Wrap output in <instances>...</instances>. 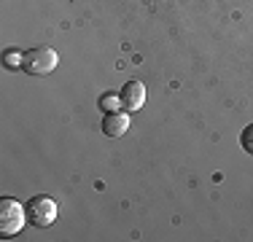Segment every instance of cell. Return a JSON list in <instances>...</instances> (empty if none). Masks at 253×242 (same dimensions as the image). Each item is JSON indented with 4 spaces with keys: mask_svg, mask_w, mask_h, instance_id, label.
Instances as JSON below:
<instances>
[{
    "mask_svg": "<svg viewBox=\"0 0 253 242\" xmlns=\"http://www.w3.org/2000/svg\"><path fill=\"white\" fill-rule=\"evenodd\" d=\"M22 62H25V54H22V51H16V48H8V51L3 54V65H5L8 70L22 68Z\"/></svg>",
    "mask_w": 253,
    "mask_h": 242,
    "instance_id": "7",
    "label": "cell"
},
{
    "mask_svg": "<svg viewBox=\"0 0 253 242\" xmlns=\"http://www.w3.org/2000/svg\"><path fill=\"white\" fill-rule=\"evenodd\" d=\"M59 215V207L57 202H54L51 197H46V194H38V197H33L27 202V221L35 223V226H51L54 221H57Z\"/></svg>",
    "mask_w": 253,
    "mask_h": 242,
    "instance_id": "3",
    "label": "cell"
},
{
    "mask_svg": "<svg viewBox=\"0 0 253 242\" xmlns=\"http://www.w3.org/2000/svg\"><path fill=\"white\" fill-rule=\"evenodd\" d=\"M97 105H100V111H102V113L124 111V108H122V97H119V94H102L100 100H97Z\"/></svg>",
    "mask_w": 253,
    "mask_h": 242,
    "instance_id": "6",
    "label": "cell"
},
{
    "mask_svg": "<svg viewBox=\"0 0 253 242\" xmlns=\"http://www.w3.org/2000/svg\"><path fill=\"white\" fill-rule=\"evenodd\" d=\"M126 129H129V116H126V111H116V113H105V116H102V132H105L108 137H122Z\"/></svg>",
    "mask_w": 253,
    "mask_h": 242,
    "instance_id": "5",
    "label": "cell"
},
{
    "mask_svg": "<svg viewBox=\"0 0 253 242\" xmlns=\"http://www.w3.org/2000/svg\"><path fill=\"white\" fill-rule=\"evenodd\" d=\"M59 65V54L49 46H38L25 51V62H22V70L30 73V76H46Z\"/></svg>",
    "mask_w": 253,
    "mask_h": 242,
    "instance_id": "2",
    "label": "cell"
},
{
    "mask_svg": "<svg viewBox=\"0 0 253 242\" xmlns=\"http://www.w3.org/2000/svg\"><path fill=\"white\" fill-rule=\"evenodd\" d=\"M119 97H122V108L126 113L140 111V108L146 105V83L143 81H126L124 89L119 92Z\"/></svg>",
    "mask_w": 253,
    "mask_h": 242,
    "instance_id": "4",
    "label": "cell"
},
{
    "mask_svg": "<svg viewBox=\"0 0 253 242\" xmlns=\"http://www.w3.org/2000/svg\"><path fill=\"white\" fill-rule=\"evenodd\" d=\"M27 221V207H22L16 199L3 197L0 199V234L3 237H14V234L22 232Z\"/></svg>",
    "mask_w": 253,
    "mask_h": 242,
    "instance_id": "1",
    "label": "cell"
},
{
    "mask_svg": "<svg viewBox=\"0 0 253 242\" xmlns=\"http://www.w3.org/2000/svg\"><path fill=\"white\" fill-rule=\"evenodd\" d=\"M240 145H243V151L253 154V124H248L243 129V135H240Z\"/></svg>",
    "mask_w": 253,
    "mask_h": 242,
    "instance_id": "8",
    "label": "cell"
}]
</instances>
